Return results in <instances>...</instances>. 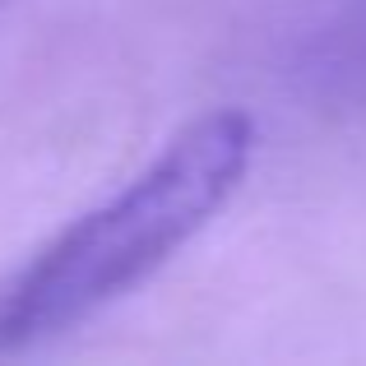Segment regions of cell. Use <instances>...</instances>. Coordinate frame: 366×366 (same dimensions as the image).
Instances as JSON below:
<instances>
[{
	"label": "cell",
	"mask_w": 366,
	"mask_h": 366,
	"mask_svg": "<svg viewBox=\"0 0 366 366\" xmlns=\"http://www.w3.org/2000/svg\"><path fill=\"white\" fill-rule=\"evenodd\" d=\"M250 153L255 121L246 112L227 107L190 121L117 199L65 227L0 287V352L74 330L139 287L227 209Z\"/></svg>",
	"instance_id": "obj_1"
}]
</instances>
